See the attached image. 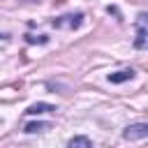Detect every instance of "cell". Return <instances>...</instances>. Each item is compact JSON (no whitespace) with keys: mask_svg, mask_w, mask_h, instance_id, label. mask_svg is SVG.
Masks as SVG:
<instances>
[{"mask_svg":"<svg viewBox=\"0 0 148 148\" xmlns=\"http://www.w3.org/2000/svg\"><path fill=\"white\" fill-rule=\"evenodd\" d=\"M134 28H136L134 49H146V44H148V14H146V12H139V14H136Z\"/></svg>","mask_w":148,"mask_h":148,"instance_id":"cell-1","label":"cell"},{"mask_svg":"<svg viewBox=\"0 0 148 148\" xmlns=\"http://www.w3.org/2000/svg\"><path fill=\"white\" fill-rule=\"evenodd\" d=\"M81 23H83V14H81V12H76V14H65V16H58V18L51 21L53 28H69V30L81 28Z\"/></svg>","mask_w":148,"mask_h":148,"instance_id":"cell-2","label":"cell"},{"mask_svg":"<svg viewBox=\"0 0 148 148\" xmlns=\"http://www.w3.org/2000/svg\"><path fill=\"white\" fill-rule=\"evenodd\" d=\"M148 136V123H132L123 130V139L127 141H136V139H146Z\"/></svg>","mask_w":148,"mask_h":148,"instance_id":"cell-3","label":"cell"},{"mask_svg":"<svg viewBox=\"0 0 148 148\" xmlns=\"http://www.w3.org/2000/svg\"><path fill=\"white\" fill-rule=\"evenodd\" d=\"M130 79H134V69H130V67L109 74V81H111V83H125V81H130Z\"/></svg>","mask_w":148,"mask_h":148,"instance_id":"cell-4","label":"cell"},{"mask_svg":"<svg viewBox=\"0 0 148 148\" xmlns=\"http://www.w3.org/2000/svg\"><path fill=\"white\" fill-rule=\"evenodd\" d=\"M46 111H53V113H56V106H53V104H46V102H37V104H30V106L25 109L28 116H37V113H46Z\"/></svg>","mask_w":148,"mask_h":148,"instance_id":"cell-5","label":"cell"},{"mask_svg":"<svg viewBox=\"0 0 148 148\" xmlns=\"http://www.w3.org/2000/svg\"><path fill=\"white\" fill-rule=\"evenodd\" d=\"M49 127H51V123L37 120V123H28V125L23 127V132H25V134H35V132H44V130H49Z\"/></svg>","mask_w":148,"mask_h":148,"instance_id":"cell-6","label":"cell"},{"mask_svg":"<svg viewBox=\"0 0 148 148\" xmlns=\"http://www.w3.org/2000/svg\"><path fill=\"white\" fill-rule=\"evenodd\" d=\"M67 148H92V141L88 136H74V139H69Z\"/></svg>","mask_w":148,"mask_h":148,"instance_id":"cell-7","label":"cell"},{"mask_svg":"<svg viewBox=\"0 0 148 148\" xmlns=\"http://www.w3.org/2000/svg\"><path fill=\"white\" fill-rule=\"evenodd\" d=\"M25 42L28 44H46L49 37L46 35H25Z\"/></svg>","mask_w":148,"mask_h":148,"instance_id":"cell-8","label":"cell"}]
</instances>
